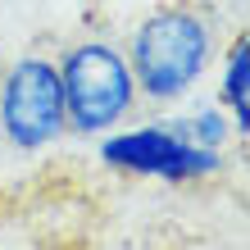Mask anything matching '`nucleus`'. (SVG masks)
Here are the masks:
<instances>
[{
  "label": "nucleus",
  "instance_id": "obj_1",
  "mask_svg": "<svg viewBox=\"0 0 250 250\" xmlns=\"http://www.w3.org/2000/svg\"><path fill=\"white\" fill-rule=\"evenodd\" d=\"M209 50H214L209 9L191 5V0H173L137 23L127 46V73L146 96L173 100L205 73Z\"/></svg>",
  "mask_w": 250,
  "mask_h": 250
},
{
  "label": "nucleus",
  "instance_id": "obj_2",
  "mask_svg": "<svg viewBox=\"0 0 250 250\" xmlns=\"http://www.w3.org/2000/svg\"><path fill=\"white\" fill-rule=\"evenodd\" d=\"M60 82H64V123H73L78 132H100L119 123L137 96L127 60L109 50L105 41L73 46L60 64Z\"/></svg>",
  "mask_w": 250,
  "mask_h": 250
},
{
  "label": "nucleus",
  "instance_id": "obj_3",
  "mask_svg": "<svg viewBox=\"0 0 250 250\" xmlns=\"http://www.w3.org/2000/svg\"><path fill=\"white\" fill-rule=\"evenodd\" d=\"M0 123L19 150H41L64 127L60 64L46 55H23L0 82Z\"/></svg>",
  "mask_w": 250,
  "mask_h": 250
},
{
  "label": "nucleus",
  "instance_id": "obj_4",
  "mask_svg": "<svg viewBox=\"0 0 250 250\" xmlns=\"http://www.w3.org/2000/svg\"><path fill=\"white\" fill-rule=\"evenodd\" d=\"M100 159L114 168L150 173V178H168V182L200 178V173L218 168V155L209 146L182 141V132L173 127H137V132H123V137H109L100 146Z\"/></svg>",
  "mask_w": 250,
  "mask_h": 250
},
{
  "label": "nucleus",
  "instance_id": "obj_5",
  "mask_svg": "<svg viewBox=\"0 0 250 250\" xmlns=\"http://www.w3.org/2000/svg\"><path fill=\"white\" fill-rule=\"evenodd\" d=\"M246 82H250V41L237 37V46L228 55V78H223V100L237 114V132L250 127V86Z\"/></svg>",
  "mask_w": 250,
  "mask_h": 250
},
{
  "label": "nucleus",
  "instance_id": "obj_6",
  "mask_svg": "<svg viewBox=\"0 0 250 250\" xmlns=\"http://www.w3.org/2000/svg\"><path fill=\"white\" fill-rule=\"evenodd\" d=\"M187 127L196 132V146H209L214 150V146L223 141V119H218V114H200V119H191Z\"/></svg>",
  "mask_w": 250,
  "mask_h": 250
}]
</instances>
